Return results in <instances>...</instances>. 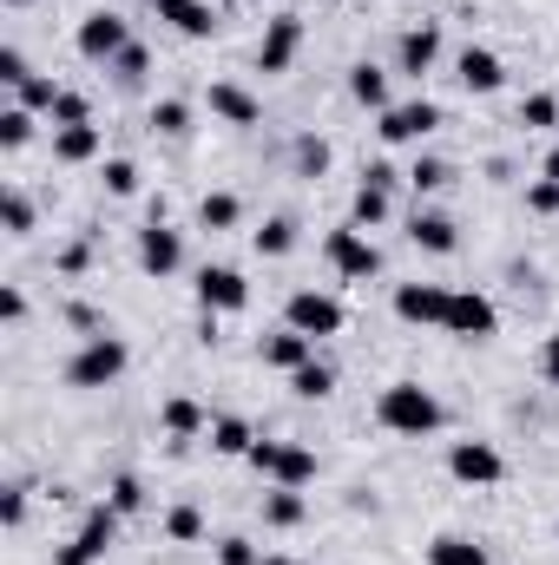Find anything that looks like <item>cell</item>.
<instances>
[{"label":"cell","instance_id":"8992f818","mask_svg":"<svg viewBox=\"0 0 559 565\" xmlns=\"http://www.w3.org/2000/svg\"><path fill=\"white\" fill-rule=\"evenodd\" d=\"M447 335H461V342H487L494 329H500V309L481 296V289H454L447 296V322H441Z\"/></svg>","mask_w":559,"mask_h":565},{"label":"cell","instance_id":"5b68a950","mask_svg":"<svg viewBox=\"0 0 559 565\" xmlns=\"http://www.w3.org/2000/svg\"><path fill=\"white\" fill-rule=\"evenodd\" d=\"M257 473H271L277 487H309L316 480V454L309 447H283V440H257L251 454H244Z\"/></svg>","mask_w":559,"mask_h":565},{"label":"cell","instance_id":"4dcf8cb0","mask_svg":"<svg viewBox=\"0 0 559 565\" xmlns=\"http://www.w3.org/2000/svg\"><path fill=\"white\" fill-rule=\"evenodd\" d=\"M165 540H178V546L204 540V513H198V507H171V513H165Z\"/></svg>","mask_w":559,"mask_h":565},{"label":"cell","instance_id":"cb8c5ba5","mask_svg":"<svg viewBox=\"0 0 559 565\" xmlns=\"http://www.w3.org/2000/svg\"><path fill=\"white\" fill-rule=\"evenodd\" d=\"M428 565H487V553H481L474 540H461V533H441V540L428 546Z\"/></svg>","mask_w":559,"mask_h":565},{"label":"cell","instance_id":"7a4b0ae2","mask_svg":"<svg viewBox=\"0 0 559 565\" xmlns=\"http://www.w3.org/2000/svg\"><path fill=\"white\" fill-rule=\"evenodd\" d=\"M119 520H126L119 507H93V513L80 520V533L53 553V565H99L113 553V540H119Z\"/></svg>","mask_w":559,"mask_h":565},{"label":"cell","instance_id":"8d00e7d4","mask_svg":"<svg viewBox=\"0 0 559 565\" xmlns=\"http://www.w3.org/2000/svg\"><path fill=\"white\" fill-rule=\"evenodd\" d=\"M527 211H534V217H553L559 211V184L553 178H534V184H527Z\"/></svg>","mask_w":559,"mask_h":565},{"label":"cell","instance_id":"ab89813d","mask_svg":"<svg viewBox=\"0 0 559 565\" xmlns=\"http://www.w3.org/2000/svg\"><path fill=\"white\" fill-rule=\"evenodd\" d=\"M296 164H303L309 178H323V171H329V145L323 139H296Z\"/></svg>","mask_w":559,"mask_h":565},{"label":"cell","instance_id":"f6af8a7d","mask_svg":"<svg viewBox=\"0 0 559 565\" xmlns=\"http://www.w3.org/2000/svg\"><path fill=\"white\" fill-rule=\"evenodd\" d=\"M0 79H7L13 93H20V86L33 79V73H27V60H20V46H7V53H0Z\"/></svg>","mask_w":559,"mask_h":565},{"label":"cell","instance_id":"603a6c76","mask_svg":"<svg viewBox=\"0 0 559 565\" xmlns=\"http://www.w3.org/2000/svg\"><path fill=\"white\" fill-rule=\"evenodd\" d=\"M349 224H362V231H376V224H389V191H382V184H356V204H349Z\"/></svg>","mask_w":559,"mask_h":565},{"label":"cell","instance_id":"bcb514c9","mask_svg":"<svg viewBox=\"0 0 559 565\" xmlns=\"http://www.w3.org/2000/svg\"><path fill=\"white\" fill-rule=\"evenodd\" d=\"M20 513H27V487H7V500H0V520H7V526H20Z\"/></svg>","mask_w":559,"mask_h":565},{"label":"cell","instance_id":"b9f144b4","mask_svg":"<svg viewBox=\"0 0 559 565\" xmlns=\"http://www.w3.org/2000/svg\"><path fill=\"white\" fill-rule=\"evenodd\" d=\"M145 66H151V53H145L139 40H133V46H126V53L113 60V73H119V79H145Z\"/></svg>","mask_w":559,"mask_h":565},{"label":"cell","instance_id":"44dd1931","mask_svg":"<svg viewBox=\"0 0 559 565\" xmlns=\"http://www.w3.org/2000/svg\"><path fill=\"white\" fill-rule=\"evenodd\" d=\"M349 99H356V106H369V113H389V73H382V66H369V60H362V66H349Z\"/></svg>","mask_w":559,"mask_h":565},{"label":"cell","instance_id":"3957f363","mask_svg":"<svg viewBox=\"0 0 559 565\" xmlns=\"http://www.w3.org/2000/svg\"><path fill=\"white\" fill-rule=\"evenodd\" d=\"M119 375H126V342L119 335H86V349L66 362V382L73 388H106Z\"/></svg>","mask_w":559,"mask_h":565},{"label":"cell","instance_id":"60d3db41","mask_svg":"<svg viewBox=\"0 0 559 565\" xmlns=\"http://www.w3.org/2000/svg\"><path fill=\"white\" fill-rule=\"evenodd\" d=\"M113 507H119V513H139V507H145V487L133 480V473H119V480H113Z\"/></svg>","mask_w":559,"mask_h":565},{"label":"cell","instance_id":"e0dca14e","mask_svg":"<svg viewBox=\"0 0 559 565\" xmlns=\"http://www.w3.org/2000/svg\"><path fill=\"white\" fill-rule=\"evenodd\" d=\"M454 73H461V86H467V93H500V79H507L500 53H487V46H467V53L454 60Z\"/></svg>","mask_w":559,"mask_h":565},{"label":"cell","instance_id":"e575fe53","mask_svg":"<svg viewBox=\"0 0 559 565\" xmlns=\"http://www.w3.org/2000/svg\"><path fill=\"white\" fill-rule=\"evenodd\" d=\"M106 191L113 198H133L139 191V164L133 158H106Z\"/></svg>","mask_w":559,"mask_h":565},{"label":"cell","instance_id":"7dc6e473","mask_svg":"<svg viewBox=\"0 0 559 565\" xmlns=\"http://www.w3.org/2000/svg\"><path fill=\"white\" fill-rule=\"evenodd\" d=\"M0 316L20 322V316H27V296H20V289H0Z\"/></svg>","mask_w":559,"mask_h":565},{"label":"cell","instance_id":"9a60e30c","mask_svg":"<svg viewBox=\"0 0 559 565\" xmlns=\"http://www.w3.org/2000/svg\"><path fill=\"white\" fill-rule=\"evenodd\" d=\"M151 7H158V20H171L184 40H211V33H218L211 0H151Z\"/></svg>","mask_w":559,"mask_h":565},{"label":"cell","instance_id":"1f68e13d","mask_svg":"<svg viewBox=\"0 0 559 565\" xmlns=\"http://www.w3.org/2000/svg\"><path fill=\"white\" fill-rule=\"evenodd\" d=\"M27 139H33V113H27V106H7V113H0V145L20 151Z\"/></svg>","mask_w":559,"mask_h":565},{"label":"cell","instance_id":"7bdbcfd3","mask_svg":"<svg viewBox=\"0 0 559 565\" xmlns=\"http://www.w3.org/2000/svg\"><path fill=\"white\" fill-rule=\"evenodd\" d=\"M7 231H13V237H27V231H33V204H27L20 191H7Z\"/></svg>","mask_w":559,"mask_h":565},{"label":"cell","instance_id":"f546056e","mask_svg":"<svg viewBox=\"0 0 559 565\" xmlns=\"http://www.w3.org/2000/svg\"><path fill=\"white\" fill-rule=\"evenodd\" d=\"M289 388H296V395H303V402H323V395H329V388H336V375H329V369H323V362H303V369H296V375H289Z\"/></svg>","mask_w":559,"mask_h":565},{"label":"cell","instance_id":"f1b7e54d","mask_svg":"<svg viewBox=\"0 0 559 565\" xmlns=\"http://www.w3.org/2000/svg\"><path fill=\"white\" fill-rule=\"evenodd\" d=\"M520 126H527V132H553V126H559V99H553V93L520 99Z\"/></svg>","mask_w":559,"mask_h":565},{"label":"cell","instance_id":"6da1fadb","mask_svg":"<svg viewBox=\"0 0 559 565\" xmlns=\"http://www.w3.org/2000/svg\"><path fill=\"white\" fill-rule=\"evenodd\" d=\"M376 422L389 427V434H434L441 427V402L421 388V382H395V388H382V402H376Z\"/></svg>","mask_w":559,"mask_h":565},{"label":"cell","instance_id":"816d5d0a","mask_svg":"<svg viewBox=\"0 0 559 565\" xmlns=\"http://www.w3.org/2000/svg\"><path fill=\"white\" fill-rule=\"evenodd\" d=\"M7 7H27V0H7Z\"/></svg>","mask_w":559,"mask_h":565},{"label":"cell","instance_id":"4316f807","mask_svg":"<svg viewBox=\"0 0 559 565\" xmlns=\"http://www.w3.org/2000/svg\"><path fill=\"white\" fill-rule=\"evenodd\" d=\"M238 217H244V204H238L231 191H211V198L198 204V224H204V231H231Z\"/></svg>","mask_w":559,"mask_h":565},{"label":"cell","instance_id":"83f0119b","mask_svg":"<svg viewBox=\"0 0 559 565\" xmlns=\"http://www.w3.org/2000/svg\"><path fill=\"white\" fill-rule=\"evenodd\" d=\"M303 513H309V507H303V493H296V487L264 493V520H271V526H303Z\"/></svg>","mask_w":559,"mask_h":565},{"label":"cell","instance_id":"ee69618b","mask_svg":"<svg viewBox=\"0 0 559 565\" xmlns=\"http://www.w3.org/2000/svg\"><path fill=\"white\" fill-rule=\"evenodd\" d=\"M218 565H264L251 540H218Z\"/></svg>","mask_w":559,"mask_h":565},{"label":"cell","instance_id":"7402d4cb","mask_svg":"<svg viewBox=\"0 0 559 565\" xmlns=\"http://www.w3.org/2000/svg\"><path fill=\"white\" fill-rule=\"evenodd\" d=\"M53 158H60V164L99 158V126H53Z\"/></svg>","mask_w":559,"mask_h":565},{"label":"cell","instance_id":"52a82bcc","mask_svg":"<svg viewBox=\"0 0 559 565\" xmlns=\"http://www.w3.org/2000/svg\"><path fill=\"white\" fill-rule=\"evenodd\" d=\"M447 473H454L461 487H494V480L507 473V460H500V447H487V440H454V447H447Z\"/></svg>","mask_w":559,"mask_h":565},{"label":"cell","instance_id":"d6a6232c","mask_svg":"<svg viewBox=\"0 0 559 565\" xmlns=\"http://www.w3.org/2000/svg\"><path fill=\"white\" fill-rule=\"evenodd\" d=\"M289 244H296V224H289V217H271V224L257 231V257H283Z\"/></svg>","mask_w":559,"mask_h":565},{"label":"cell","instance_id":"d4e9b609","mask_svg":"<svg viewBox=\"0 0 559 565\" xmlns=\"http://www.w3.org/2000/svg\"><path fill=\"white\" fill-rule=\"evenodd\" d=\"M211 447H218V454H238V460H244V454L257 447V434L238 422V415H218V422H211Z\"/></svg>","mask_w":559,"mask_h":565},{"label":"cell","instance_id":"ffe728a7","mask_svg":"<svg viewBox=\"0 0 559 565\" xmlns=\"http://www.w3.org/2000/svg\"><path fill=\"white\" fill-rule=\"evenodd\" d=\"M409 237H415V250H428V257H447V250L461 244V237H454V217H441V211H415Z\"/></svg>","mask_w":559,"mask_h":565},{"label":"cell","instance_id":"d590c367","mask_svg":"<svg viewBox=\"0 0 559 565\" xmlns=\"http://www.w3.org/2000/svg\"><path fill=\"white\" fill-rule=\"evenodd\" d=\"M151 126H158V132H171V139H178V132H184V126H191V106H184V99H165V106H151Z\"/></svg>","mask_w":559,"mask_h":565},{"label":"cell","instance_id":"4fadbf2b","mask_svg":"<svg viewBox=\"0 0 559 565\" xmlns=\"http://www.w3.org/2000/svg\"><path fill=\"white\" fill-rule=\"evenodd\" d=\"M139 264L151 270V277H171L178 264H184V244H178V231L165 224V217H151L139 231Z\"/></svg>","mask_w":559,"mask_h":565},{"label":"cell","instance_id":"9c48e42d","mask_svg":"<svg viewBox=\"0 0 559 565\" xmlns=\"http://www.w3.org/2000/svg\"><path fill=\"white\" fill-rule=\"evenodd\" d=\"M198 302H204V316H238L251 302V282L231 264H211V270H198Z\"/></svg>","mask_w":559,"mask_h":565},{"label":"cell","instance_id":"681fc988","mask_svg":"<svg viewBox=\"0 0 559 565\" xmlns=\"http://www.w3.org/2000/svg\"><path fill=\"white\" fill-rule=\"evenodd\" d=\"M540 178H553V184H559V145L547 151V171H540Z\"/></svg>","mask_w":559,"mask_h":565},{"label":"cell","instance_id":"277c9868","mask_svg":"<svg viewBox=\"0 0 559 565\" xmlns=\"http://www.w3.org/2000/svg\"><path fill=\"white\" fill-rule=\"evenodd\" d=\"M283 322H289L296 335L323 342V335H342V302H336V296H323V289H296V296H289V309H283Z\"/></svg>","mask_w":559,"mask_h":565},{"label":"cell","instance_id":"ac0fdd59","mask_svg":"<svg viewBox=\"0 0 559 565\" xmlns=\"http://www.w3.org/2000/svg\"><path fill=\"white\" fill-rule=\"evenodd\" d=\"M211 113H218L224 126H257V119H264V106H257L244 86H231V79H218V86H211Z\"/></svg>","mask_w":559,"mask_h":565},{"label":"cell","instance_id":"ba28073f","mask_svg":"<svg viewBox=\"0 0 559 565\" xmlns=\"http://www.w3.org/2000/svg\"><path fill=\"white\" fill-rule=\"evenodd\" d=\"M323 250H329V264H336L342 277H356V282L382 270V250L362 237V224H342V231H329V244H323Z\"/></svg>","mask_w":559,"mask_h":565},{"label":"cell","instance_id":"f5cc1de1","mask_svg":"<svg viewBox=\"0 0 559 565\" xmlns=\"http://www.w3.org/2000/svg\"><path fill=\"white\" fill-rule=\"evenodd\" d=\"M553 533H559V520H553Z\"/></svg>","mask_w":559,"mask_h":565},{"label":"cell","instance_id":"5bb4252c","mask_svg":"<svg viewBox=\"0 0 559 565\" xmlns=\"http://www.w3.org/2000/svg\"><path fill=\"white\" fill-rule=\"evenodd\" d=\"M296 40H303V20H296V13H277V20L264 26V40H257V73H283V66L296 60Z\"/></svg>","mask_w":559,"mask_h":565},{"label":"cell","instance_id":"d6986e66","mask_svg":"<svg viewBox=\"0 0 559 565\" xmlns=\"http://www.w3.org/2000/svg\"><path fill=\"white\" fill-rule=\"evenodd\" d=\"M264 362H271V369H283V375H296L303 362H316V342H309V335H296V329L264 335Z\"/></svg>","mask_w":559,"mask_h":565},{"label":"cell","instance_id":"c3c4849f","mask_svg":"<svg viewBox=\"0 0 559 565\" xmlns=\"http://www.w3.org/2000/svg\"><path fill=\"white\" fill-rule=\"evenodd\" d=\"M540 369H547V382H559V335H547V349H540Z\"/></svg>","mask_w":559,"mask_h":565},{"label":"cell","instance_id":"74e56055","mask_svg":"<svg viewBox=\"0 0 559 565\" xmlns=\"http://www.w3.org/2000/svg\"><path fill=\"white\" fill-rule=\"evenodd\" d=\"M447 178H454V171H447L441 158H415V171H409V184H415V191H441Z\"/></svg>","mask_w":559,"mask_h":565},{"label":"cell","instance_id":"2e32d148","mask_svg":"<svg viewBox=\"0 0 559 565\" xmlns=\"http://www.w3.org/2000/svg\"><path fill=\"white\" fill-rule=\"evenodd\" d=\"M434 60H441V33H434V26L421 20V26H409V33H402V46H395V73L421 79V73L434 66Z\"/></svg>","mask_w":559,"mask_h":565},{"label":"cell","instance_id":"f907efd6","mask_svg":"<svg viewBox=\"0 0 559 565\" xmlns=\"http://www.w3.org/2000/svg\"><path fill=\"white\" fill-rule=\"evenodd\" d=\"M264 565H289V559H264Z\"/></svg>","mask_w":559,"mask_h":565},{"label":"cell","instance_id":"f35d334b","mask_svg":"<svg viewBox=\"0 0 559 565\" xmlns=\"http://www.w3.org/2000/svg\"><path fill=\"white\" fill-rule=\"evenodd\" d=\"M86 113H93V106H86L80 93H60V99H53V126H93Z\"/></svg>","mask_w":559,"mask_h":565},{"label":"cell","instance_id":"7c38bea8","mask_svg":"<svg viewBox=\"0 0 559 565\" xmlns=\"http://www.w3.org/2000/svg\"><path fill=\"white\" fill-rule=\"evenodd\" d=\"M447 296L454 289H441V282H402L395 289V316L402 322H421V329H441L447 322Z\"/></svg>","mask_w":559,"mask_h":565},{"label":"cell","instance_id":"30bf717a","mask_svg":"<svg viewBox=\"0 0 559 565\" xmlns=\"http://www.w3.org/2000/svg\"><path fill=\"white\" fill-rule=\"evenodd\" d=\"M73 40H80V53H86V60H106V66L133 46V33H126V20H119V13H86Z\"/></svg>","mask_w":559,"mask_h":565},{"label":"cell","instance_id":"836d02e7","mask_svg":"<svg viewBox=\"0 0 559 565\" xmlns=\"http://www.w3.org/2000/svg\"><path fill=\"white\" fill-rule=\"evenodd\" d=\"M60 93H66V86H53V79H40V73H33V79L20 86V106H27V113H53V99H60Z\"/></svg>","mask_w":559,"mask_h":565},{"label":"cell","instance_id":"484cf974","mask_svg":"<svg viewBox=\"0 0 559 565\" xmlns=\"http://www.w3.org/2000/svg\"><path fill=\"white\" fill-rule=\"evenodd\" d=\"M158 422H165V434H171V440H191V434H204V408L178 395V402H165V415H158Z\"/></svg>","mask_w":559,"mask_h":565},{"label":"cell","instance_id":"8fae6325","mask_svg":"<svg viewBox=\"0 0 559 565\" xmlns=\"http://www.w3.org/2000/svg\"><path fill=\"white\" fill-rule=\"evenodd\" d=\"M434 126H441V106H434V99H409V106H389L376 132L389 145H415V139H428Z\"/></svg>","mask_w":559,"mask_h":565}]
</instances>
